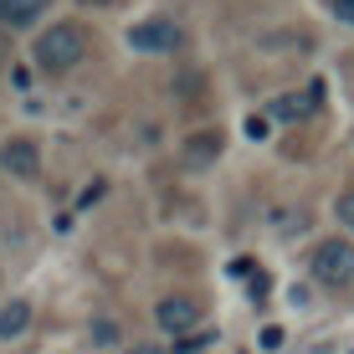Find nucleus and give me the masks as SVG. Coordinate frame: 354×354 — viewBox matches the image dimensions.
<instances>
[{
  "label": "nucleus",
  "instance_id": "nucleus-9",
  "mask_svg": "<svg viewBox=\"0 0 354 354\" xmlns=\"http://www.w3.org/2000/svg\"><path fill=\"white\" fill-rule=\"evenodd\" d=\"M26 324H31V303H6L0 308V339H16V334H26Z\"/></svg>",
  "mask_w": 354,
  "mask_h": 354
},
{
  "label": "nucleus",
  "instance_id": "nucleus-19",
  "mask_svg": "<svg viewBox=\"0 0 354 354\" xmlns=\"http://www.w3.org/2000/svg\"><path fill=\"white\" fill-rule=\"evenodd\" d=\"M133 354H165V349H133Z\"/></svg>",
  "mask_w": 354,
  "mask_h": 354
},
{
  "label": "nucleus",
  "instance_id": "nucleus-17",
  "mask_svg": "<svg viewBox=\"0 0 354 354\" xmlns=\"http://www.w3.org/2000/svg\"><path fill=\"white\" fill-rule=\"evenodd\" d=\"M93 201H103V180H93V185L82 190V205H93Z\"/></svg>",
  "mask_w": 354,
  "mask_h": 354
},
{
  "label": "nucleus",
  "instance_id": "nucleus-6",
  "mask_svg": "<svg viewBox=\"0 0 354 354\" xmlns=\"http://www.w3.org/2000/svg\"><path fill=\"white\" fill-rule=\"evenodd\" d=\"M154 324H160L165 334H175V339H180V334H190V328L201 324V308H195L190 298H165L160 308H154Z\"/></svg>",
  "mask_w": 354,
  "mask_h": 354
},
{
  "label": "nucleus",
  "instance_id": "nucleus-10",
  "mask_svg": "<svg viewBox=\"0 0 354 354\" xmlns=\"http://www.w3.org/2000/svg\"><path fill=\"white\" fill-rule=\"evenodd\" d=\"M216 339V328H201V334H180L175 339V349H165V354H195V349H205Z\"/></svg>",
  "mask_w": 354,
  "mask_h": 354
},
{
  "label": "nucleus",
  "instance_id": "nucleus-8",
  "mask_svg": "<svg viewBox=\"0 0 354 354\" xmlns=\"http://www.w3.org/2000/svg\"><path fill=\"white\" fill-rule=\"evenodd\" d=\"M41 10H46V0H0V26L26 31L31 21H41Z\"/></svg>",
  "mask_w": 354,
  "mask_h": 354
},
{
  "label": "nucleus",
  "instance_id": "nucleus-4",
  "mask_svg": "<svg viewBox=\"0 0 354 354\" xmlns=\"http://www.w3.org/2000/svg\"><path fill=\"white\" fill-rule=\"evenodd\" d=\"M221 149H226V133L221 129H201V133H190V139L180 144V165L185 169H205V165L221 160Z\"/></svg>",
  "mask_w": 354,
  "mask_h": 354
},
{
  "label": "nucleus",
  "instance_id": "nucleus-18",
  "mask_svg": "<svg viewBox=\"0 0 354 354\" xmlns=\"http://www.w3.org/2000/svg\"><path fill=\"white\" fill-rule=\"evenodd\" d=\"M82 6H113V0H82Z\"/></svg>",
  "mask_w": 354,
  "mask_h": 354
},
{
  "label": "nucleus",
  "instance_id": "nucleus-12",
  "mask_svg": "<svg viewBox=\"0 0 354 354\" xmlns=\"http://www.w3.org/2000/svg\"><path fill=\"white\" fill-rule=\"evenodd\" d=\"M93 339H97V344H118V324L97 319V324H93Z\"/></svg>",
  "mask_w": 354,
  "mask_h": 354
},
{
  "label": "nucleus",
  "instance_id": "nucleus-14",
  "mask_svg": "<svg viewBox=\"0 0 354 354\" xmlns=\"http://www.w3.org/2000/svg\"><path fill=\"white\" fill-rule=\"evenodd\" d=\"M257 344L277 354V349H283V328H272V324H267V328H262V339H257Z\"/></svg>",
  "mask_w": 354,
  "mask_h": 354
},
{
  "label": "nucleus",
  "instance_id": "nucleus-7",
  "mask_svg": "<svg viewBox=\"0 0 354 354\" xmlns=\"http://www.w3.org/2000/svg\"><path fill=\"white\" fill-rule=\"evenodd\" d=\"M319 103H324V82H308V93H283V97H277L272 118H283V124H303Z\"/></svg>",
  "mask_w": 354,
  "mask_h": 354
},
{
  "label": "nucleus",
  "instance_id": "nucleus-5",
  "mask_svg": "<svg viewBox=\"0 0 354 354\" xmlns=\"http://www.w3.org/2000/svg\"><path fill=\"white\" fill-rule=\"evenodd\" d=\"M0 169L6 175H16V180H31L36 169H41V149H36V139H6L0 144Z\"/></svg>",
  "mask_w": 354,
  "mask_h": 354
},
{
  "label": "nucleus",
  "instance_id": "nucleus-16",
  "mask_svg": "<svg viewBox=\"0 0 354 354\" xmlns=\"http://www.w3.org/2000/svg\"><path fill=\"white\" fill-rule=\"evenodd\" d=\"M247 139H267V118H247Z\"/></svg>",
  "mask_w": 354,
  "mask_h": 354
},
{
  "label": "nucleus",
  "instance_id": "nucleus-11",
  "mask_svg": "<svg viewBox=\"0 0 354 354\" xmlns=\"http://www.w3.org/2000/svg\"><path fill=\"white\" fill-rule=\"evenodd\" d=\"M334 216H339V221H344V226L354 231V190H344V195L334 201Z\"/></svg>",
  "mask_w": 354,
  "mask_h": 354
},
{
  "label": "nucleus",
  "instance_id": "nucleus-15",
  "mask_svg": "<svg viewBox=\"0 0 354 354\" xmlns=\"http://www.w3.org/2000/svg\"><path fill=\"white\" fill-rule=\"evenodd\" d=\"M328 10H334L344 26H354V0H328Z\"/></svg>",
  "mask_w": 354,
  "mask_h": 354
},
{
  "label": "nucleus",
  "instance_id": "nucleus-13",
  "mask_svg": "<svg viewBox=\"0 0 354 354\" xmlns=\"http://www.w3.org/2000/svg\"><path fill=\"white\" fill-rule=\"evenodd\" d=\"M226 272H231V277H247V283H252V277H257V262H252V257H236Z\"/></svg>",
  "mask_w": 354,
  "mask_h": 354
},
{
  "label": "nucleus",
  "instance_id": "nucleus-1",
  "mask_svg": "<svg viewBox=\"0 0 354 354\" xmlns=\"http://www.w3.org/2000/svg\"><path fill=\"white\" fill-rule=\"evenodd\" d=\"M82 52H88V31L77 26V21H57V26H46L41 36H36L31 57L41 72H52V77H62V72H72L82 62Z\"/></svg>",
  "mask_w": 354,
  "mask_h": 354
},
{
  "label": "nucleus",
  "instance_id": "nucleus-2",
  "mask_svg": "<svg viewBox=\"0 0 354 354\" xmlns=\"http://www.w3.org/2000/svg\"><path fill=\"white\" fill-rule=\"evenodd\" d=\"M308 272L319 277L324 288H349L354 283V241H344V236L319 241L313 257H308Z\"/></svg>",
  "mask_w": 354,
  "mask_h": 354
},
{
  "label": "nucleus",
  "instance_id": "nucleus-3",
  "mask_svg": "<svg viewBox=\"0 0 354 354\" xmlns=\"http://www.w3.org/2000/svg\"><path fill=\"white\" fill-rule=\"evenodd\" d=\"M129 46L133 52H149V57H169L185 46V26L175 16H144L129 26Z\"/></svg>",
  "mask_w": 354,
  "mask_h": 354
}]
</instances>
